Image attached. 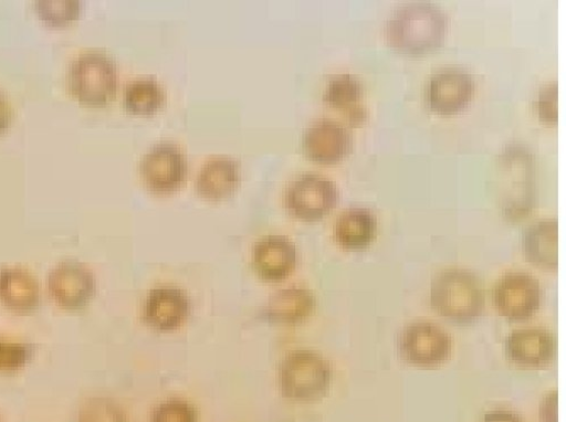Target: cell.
I'll use <instances>...</instances> for the list:
<instances>
[{
    "instance_id": "obj_10",
    "label": "cell",
    "mask_w": 566,
    "mask_h": 422,
    "mask_svg": "<svg viewBox=\"0 0 566 422\" xmlns=\"http://www.w3.org/2000/svg\"><path fill=\"white\" fill-rule=\"evenodd\" d=\"M474 93L475 80L467 70L448 67L430 77L424 89V101L431 112L449 116L464 110Z\"/></svg>"
},
{
    "instance_id": "obj_11",
    "label": "cell",
    "mask_w": 566,
    "mask_h": 422,
    "mask_svg": "<svg viewBox=\"0 0 566 422\" xmlns=\"http://www.w3.org/2000/svg\"><path fill=\"white\" fill-rule=\"evenodd\" d=\"M350 131L337 120L322 118L312 124L303 136V150L314 162L335 165L353 150Z\"/></svg>"
},
{
    "instance_id": "obj_14",
    "label": "cell",
    "mask_w": 566,
    "mask_h": 422,
    "mask_svg": "<svg viewBox=\"0 0 566 422\" xmlns=\"http://www.w3.org/2000/svg\"><path fill=\"white\" fill-rule=\"evenodd\" d=\"M190 315V299L176 286H158L145 299L143 317L147 326L158 331L179 328Z\"/></svg>"
},
{
    "instance_id": "obj_20",
    "label": "cell",
    "mask_w": 566,
    "mask_h": 422,
    "mask_svg": "<svg viewBox=\"0 0 566 422\" xmlns=\"http://www.w3.org/2000/svg\"><path fill=\"white\" fill-rule=\"evenodd\" d=\"M40 287L28 271L9 267L0 271V300L15 310H30L38 306Z\"/></svg>"
},
{
    "instance_id": "obj_7",
    "label": "cell",
    "mask_w": 566,
    "mask_h": 422,
    "mask_svg": "<svg viewBox=\"0 0 566 422\" xmlns=\"http://www.w3.org/2000/svg\"><path fill=\"white\" fill-rule=\"evenodd\" d=\"M188 173L187 155L172 143L153 146L139 162L143 183L155 194H171L178 191L186 183Z\"/></svg>"
},
{
    "instance_id": "obj_28",
    "label": "cell",
    "mask_w": 566,
    "mask_h": 422,
    "mask_svg": "<svg viewBox=\"0 0 566 422\" xmlns=\"http://www.w3.org/2000/svg\"><path fill=\"white\" fill-rule=\"evenodd\" d=\"M539 422H558V392L557 390L546 393L538 407Z\"/></svg>"
},
{
    "instance_id": "obj_27",
    "label": "cell",
    "mask_w": 566,
    "mask_h": 422,
    "mask_svg": "<svg viewBox=\"0 0 566 422\" xmlns=\"http://www.w3.org/2000/svg\"><path fill=\"white\" fill-rule=\"evenodd\" d=\"M536 110L542 123L556 126L558 123V84L557 82L545 85L538 93Z\"/></svg>"
},
{
    "instance_id": "obj_4",
    "label": "cell",
    "mask_w": 566,
    "mask_h": 422,
    "mask_svg": "<svg viewBox=\"0 0 566 422\" xmlns=\"http://www.w3.org/2000/svg\"><path fill=\"white\" fill-rule=\"evenodd\" d=\"M66 83L70 93L86 105H105L116 97L119 72L116 60L102 51H86L69 66Z\"/></svg>"
},
{
    "instance_id": "obj_26",
    "label": "cell",
    "mask_w": 566,
    "mask_h": 422,
    "mask_svg": "<svg viewBox=\"0 0 566 422\" xmlns=\"http://www.w3.org/2000/svg\"><path fill=\"white\" fill-rule=\"evenodd\" d=\"M33 348L24 342L0 338V371H15L24 367Z\"/></svg>"
},
{
    "instance_id": "obj_22",
    "label": "cell",
    "mask_w": 566,
    "mask_h": 422,
    "mask_svg": "<svg viewBox=\"0 0 566 422\" xmlns=\"http://www.w3.org/2000/svg\"><path fill=\"white\" fill-rule=\"evenodd\" d=\"M364 95L361 82L350 74L338 75L329 80L323 94L326 105L334 108L352 109Z\"/></svg>"
},
{
    "instance_id": "obj_13",
    "label": "cell",
    "mask_w": 566,
    "mask_h": 422,
    "mask_svg": "<svg viewBox=\"0 0 566 422\" xmlns=\"http://www.w3.org/2000/svg\"><path fill=\"white\" fill-rule=\"evenodd\" d=\"M48 286L61 306L76 309L85 306L95 292V279L91 271L75 261L56 265L49 274Z\"/></svg>"
},
{
    "instance_id": "obj_9",
    "label": "cell",
    "mask_w": 566,
    "mask_h": 422,
    "mask_svg": "<svg viewBox=\"0 0 566 422\" xmlns=\"http://www.w3.org/2000/svg\"><path fill=\"white\" fill-rule=\"evenodd\" d=\"M337 202L336 184L318 173H304L295 178L283 194V204L289 213L310 222L326 217Z\"/></svg>"
},
{
    "instance_id": "obj_25",
    "label": "cell",
    "mask_w": 566,
    "mask_h": 422,
    "mask_svg": "<svg viewBox=\"0 0 566 422\" xmlns=\"http://www.w3.org/2000/svg\"><path fill=\"white\" fill-rule=\"evenodd\" d=\"M149 422H198V411L185 400H167L153 410Z\"/></svg>"
},
{
    "instance_id": "obj_30",
    "label": "cell",
    "mask_w": 566,
    "mask_h": 422,
    "mask_svg": "<svg viewBox=\"0 0 566 422\" xmlns=\"http://www.w3.org/2000/svg\"><path fill=\"white\" fill-rule=\"evenodd\" d=\"M13 108L8 96L0 92V135L4 134L11 126Z\"/></svg>"
},
{
    "instance_id": "obj_6",
    "label": "cell",
    "mask_w": 566,
    "mask_h": 422,
    "mask_svg": "<svg viewBox=\"0 0 566 422\" xmlns=\"http://www.w3.org/2000/svg\"><path fill=\"white\" fill-rule=\"evenodd\" d=\"M543 288L539 281L526 272H509L501 276L492 289V303L507 321L531 319L539 310Z\"/></svg>"
},
{
    "instance_id": "obj_24",
    "label": "cell",
    "mask_w": 566,
    "mask_h": 422,
    "mask_svg": "<svg viewBox=\"0 0 566 422\" xmlns=\"http://www.w3.org/2000/svg\"><path fill=\"white\" fill-rule=\"evenodd\" d=\"M78 422H128V418L115 401L94 398L83 405Z\"/></svg>"
},
{
    "instance_id": "obj_17",
    "label": "cell",
    "mask_w": 566,
    "mask_h": 422,
    "mask_svg": "<svg viewBox=\"0 0 566 422\" xmlns=\"http://www.w3.org/2000/svg\"><path fill=\"white\" fill-rule=\"evenodd\" d=\"M315 306L316 299L310 289L292 286L270 297L263 310V317L273 324L297 325L313 314Z\"/></svg>"
},
{
    "instance_id": "obj_12",
    "label": "cell",
    "mask_w": 566,
    "mask_h": 422,
    "mask_svg": "<svg viewBox=\"0 0 566 422\" xmlns=\"http://www.w3.org/2000/svg\"><path fill=\"white\" fill-rule=\"evenodd\" d=\"M503 349L506 358L516 366L542 368L555 358L557 340L545 328H522L507 335Z\"/></svg>"
},
{
    "instance_id": "obj_21",
    "label": "cell",
    "mask_w": 566,
    "mask_h": 422,
    "mask_svg": "<svg viewBox=\"0 0 566 422\" xmlns=\"http://www.w3.org/2000/svg\"><path fill=\"white\" fill-rule=\"evenodd\" d=\"M123 102L129 112L149 115L164 106L166 93L156 80L138 78L126 85Z\"/></svg>"
},
{
    "instance_id": "obj_18",
    "label": "cell",
    "mask_w": 566,
    "mask_h": 422,
    "mask_svg": "<svg viewBox=\"0 0 566 422\" xmlns=\"http://www.w3.org/2000/svg\"><path fill=\"white\" fill-rule=\"evenodd\" d=\"M378 232L376 215L366 208H350L338 215L334 239L339 247L360 251L374 243Z\"/></svg>"
},
{
    "instance_id": "obj_19",
    "label": "cell",
    "mask_w": 566,
    "mask_h": 422,
    "mask_svg": "<svg viewBox=\"0 0 566 422\" xmlns=\"http://www.w3.org/2000/svg\"><path fill=\"white\" fill-rule=\"evenodd\" d=\"M526 260L547 271L558 268V221L544 219L531 224L523 234Z\"/></svg>"
},
{
    "instance_id": "obj_15",
    "label": "cell",
    "mask_w": 566,
    "mask_h": 422,
    "mask_svg": "<svg viewBox=\"0 0 566 422\" xmlns=\"http://www.w3.org/2000/svg\"><path fill=\"white\" fill-rule=\"evenodd\" d=\"M252 264L262 279L277 282L289 277L295 271L298 264V252L289 238L266 235L255 244Z\"/></svg>"
},
{
    "instance_id": "obj_5",
    "label": "cell",
    "mask_w": 566,
    "mask_h": 422,
    "mask_svg": "<svg viewBox=\"0 0 566 422\" xmlns=\"http://www.w3.org/2000/svg\"><path fill=\"white\" fill-rule=\"evenodd\" d=\"M333 371L318 352L307 349L293 351L283 359L279 383L283 397L296 402H313L328 391Z\"/></svg>"
},
{
    "instance_id": "obj_2",
    "label": "cell",
    "mask_w": 566,
    "mask_h": 422,
    "mask_svg": "<svg viewBox=\"0 0 566 422\" xmlns=\"http://www.w3.org/2000/svg\"><path fill=\"white\" fill-rule=\"evenodd\" d=\"M496 192L502 214L521 220L534 210L537 200L536 161L523 145L506 146L496 161Z\"/></svg>"
},
{
    "instance_id": "obj_23",
    "label": "cell",
    "mask_w": 566,
    "mask_h": 422,
    "mask_svg": "<svg viewBox=\"0 0 566 422\" xmlns=\"http://www.w3.org/2000/svg\"><path fill=\"white\" fill-rule=\"evenodd\" d=\"M33 8L42 22L61 27L78 20L83 3L81 0H36Z\"/></svg>"
},
{
    "instance_id": "obj_3",
    "label": "cell",
    "mask_w": 566,
    "mask_h": 422,
    "mask_svg": "<svg viewBox=\"0 0 566 422\" xmlns=\"http://www.w3.org/2000/svg\"><path fill=\"white\" fill-rule=\"evenodd\" d=\"M485 289L481 278L465 268L438 273L430 285V305L444 320L455 325L478 321L485 309Z\"/></svg>"
},
{
    "instance_id": "obj_29",
    "label": "cell",
    "mask_w": 566,
    "mask_h": 422,
    "mask_svg": "<svg viewBox=\"0 0 566 422\" xmlns=\"http://www.w3.org/2000/svg\"><path fill=\"white\" fill-rule=\"evenodd\" d=\"M481 422H526V420L513 410L494 409L484 413Z\"/></svg>"
},
{
    "instance_id": "obj_16",
    "label": "cell",
    "mask_w": 566,
    "mask_h": 422,
    "mask_svg": "<svg viewBox=\"0 0 566 422\" xmlns=\"http://www.w3.org/2000/svg\"><path fill=\"white\" fill-rule=\"evenodd\" d=\"M242 182L241 162L229 156L209 158L200 168L195 188L209 201H221L232 197Z\"/></svg>"
},
{
    "instance_id": "obj_1",
    "label": "cell",
    "mask_w": 566,
    "mask_h": 422,
    "mask_svg": "<svg viewBox=\"0 0 566 422\" xmlns=\"http://www.w3.org/2000/svg\"><path fill=\"white\" fill-rule=\"evenodd\" d=\"M447 31L448 17L441 8L430 2H412L390 14L384 38L396 52L421 55L439 49Z\"/></svg>"
},
{
    "instance_id": "obj_8",
    "label": "cell",
    "mask_w": 566,
    "mask_h": 422,
    "mask_svg": "<svg viewBox=\"0 0 566 422\" xmlns=\"http://www.w3.org/2000/svg\"><path fill=\"white\" fill-rule=\"evenodd\" d=\"M452 340L437 324L415 321L406 326L396 339V349L406 363L419 368H433L450 356Z\"/></svg>"
}]
</instances>
